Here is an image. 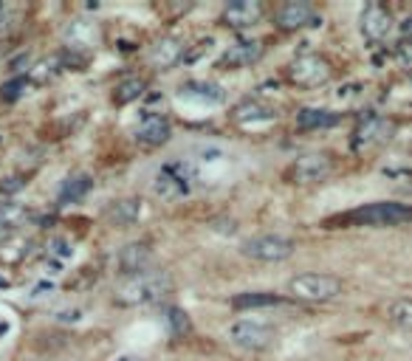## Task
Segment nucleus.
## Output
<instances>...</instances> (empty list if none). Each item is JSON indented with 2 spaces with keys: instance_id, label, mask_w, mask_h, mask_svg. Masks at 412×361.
Instances as JSON below:
<instances>
[{
  "instance_id": "15",
  "label": "nucleus",
  "mask_w": 412,
  "mask_h": 361,
  "mask_svg": "<svg viewBox=\"0 0 412 361\" xmlns=\"http://www.w3.org/2000/svg\"><path fill=\"white\" fill-rule=\"evenodd\" d=\"M314 20V6L305 3V0H291V3H286L280 12H277V23L280 29H302Z\"/></svg>"
},
{
  "instance_id": "3",
  "label": "nucleus",
  "mask_w": 412,
  "mask_h": 361,
  "mask_svg": "<svg viewBox=\"0 0 412 361\" xmlns=\"http://www.w3.org/2000/svg\"><path fill=\"white\" fill-rule=\"evenodd\" d=\"M288 294L305 302H330L341 294V279L330 274H297L288 279Z\"/></svg>"
},
{
  "instance_id": "11",
  "label": "nucleus",
  "mask_w": 412,
  "mask_h": 361,
  "mask_svg": "<svg viewBox=\"0 0 412 361\" xmlns=\"http://www.w3.org/2000/svg\"><path fill=\"white\" fill-rule=\"evenodd\" d=\"M116 263H119V274H124V277L130 279V277H139V274L150 271V265H153V251H150V246H145V243H130V246L122 249V254H119Z\"/></svg>"
},
{
  "instance_id": "17",
  "label": "nucleus",
  "mask_w": 412,
  "mask_h": 361,
  "mask_svg": "<svg viewBox=\"0 0 412 361\" xmlns=\"http://www.w3.org/2000/svg\"><path fill=\"white\" fill-rule=\"evenodd\" d=\"M181 54H184V43L175 40V37H167V40H159L150 48V62L156 68H170V65H175L181 59Z\"/></svg>"
},
{
  "instance_id": "21",
  "label": "nucleus",
  "mask_w": 412,
  "mask_h": 361,
  "mask_svg": "<svg viewBox=\"0 0 412 361\" xmlns=\"http://www.w3.org/2000/svg\"><path fill=\"white\" fill-rule=\"evenodd\" d=\"M274 119V110H268V108H263V105H257V102H246V105H240L237 110H235V121L237 124H243V127H254L257 121H271Z\"/></svg>"
},
{
  "instance_id": "9",
  "label": "nucleus",
  "mask_w": 412,
  "mask_h": 361,
  "mask_svg": "<svg viewBox=\"0 0 412 361\" xmlns=\"http://www.w3.org/2000/svg\"><path fill=\"white\" fill-rule=\"evenodd\" d=\"M392 133H395V124H392L390 119H384V116H370V119H365V121L359 124V130H356V135H353V144H356L359 150L378 147V144H384V141L392 138Z\"/></svg>"
},
{
  "instance_id": "25",
  "label": "nucleus",
  "mask_w": 412,
  "mask_h": 361,
  "mask_svg": "<svg viewBox=\"0 0 412 361\" xmlns=\"http://www.w3.org/2000/svg\"><path fill=\"white\" fill-rule=\"evenodd\" d=\"M235 308H271V305H280V297H274V294H237L232 300Z\"/></svg>"
},
{
  "instance_id": "5",
  "label": "nucleus",
  "mask_w": 412,
  "mask_h": 361,
  "mask_svg": "<svg viewBox=\"0 0 412 361\" xmlns=\"http://www.w3.org/2000/svg\"><path fill=\"white\" fill-rule=\"evenodd\" d=\"M226 339L240 350H265L274 341V327L257 319H235L226 327Z\"/></svg>"
},
{
  "instance_id": "16",
  "label": "nucleus",
  "mask_w": 412,
  "mask_h": 361,
  "mask_svg": "<svg viewBox=\"0 0 412 361\" xmlns=\"http://www.w3.org/2000/svg\"><path fill=\"white\" fill-rule=\"evenodd\" d=\"M26 206L23 203H15V200H9V203H3L0 206V243L3 240H9L17 229H20V223L26 221Z\"/></svg>"
},
{
  "instance_id": "6",
  "label": "nucleus",
  "mask_w": 412,
  "mask_h": 361,
  "mask_svg": "<svg viewBox=\"0 0 412 361\" xmlns=\"http://www.w3.org/2000/svg\"><path fill=\"white\" fill-rule=\"evenodd\" d=\"M243 254L260 263H280L294 254V243L280 235H260L243 243Z\"/></svg>"
},
{
  "instance_id": "4",
  "label": "nucleus",
  "mask_w": 412,
  "mask_h": 361,
  "mask_svg": "<svg viewBox=\"0 0 412 361\" xmlns=\"http://www.w3.org/2000/svg\"><path fill=\"white\" fill-rule=\"evenodd\" d=\"M192 186H195V170L186 161H170L153 178V192L164 200H178L189 195Z\"/></svg>"
},
{
  "instance_id": "1",
  "label": "nucleus",
  "mask_w": 412,
  "mask_h": 361,
  "mask_svg": "<svg viewBox=\"0 0 412 361\" xmlns=\"http://www.w3.org/2000/svg\"><path fill=\"white\" fill-rule=\"evenodd\" d=\"M172 294V279L167 271H145L119 285L116 300L122 305H159Z\"/></svg>"
},
{
  "instance_id": "26",
  "label": "nucleus",
  "mask_w": 412,
  "mask_h": 361,
  "mask_svg": "<svg viewBox=\"0 0 412 361\" xmlns=\"http://www.w3.org/2000/svg\"><path fill=\"white\" fill-rule=\"evenodd\" d=\"M167 325H170V330H172L175 336H184V333L192 330V322H189L186 311H181V308H170V311H167Z\"/></svg>"
},
{
  "instance_id": "13",
  "label": "nucleus",
  "mask_w": 412,
  "mask_h": 361,
  "mask_svg": "<svg viewBox=\"0 0 412 361\" xmlns=\"http://www.w3.org/2000/svg\"><path fill=\"white\" fill-rule=\"evenodd\" d=\"M395 23H392V15L390 9H384L381 3H370L365 12H362V31L370 37V40H387L392 34Z\"/></svg>"
},
{
  "instance_id": "24",
  "label": "nucleus",
  "mask_w": 412,
  "mask_h": 361,
  "mask_svg": "<svg viewBox=\"0 0 412 361\" xmlns=\"http://www.w3.org/2000/svg\"><path fill=\"white\" fill-rule=\"evenodd\" d=\"M387 319H390L395 327L412 330V300H395V302L387 308Z\"/></svg>"
},
{
  "instance_id": "14",
  "label": "nucleus",
  "mask_w": 412,
  "mask_h": 361,
  "mask_svg": "<svg viewBox=\"0 0 412 361\" xmlns=\"http://www.w3.org/2000/svg\"><path fill=\"white\" fill-rule=\"evenodd\" d=\"M263 57V43L257 40H240L235 45H229V51L221 57L223 68H249Z\"/></svg>"
},
{
  "instance_id": "22",
  "label": "nucleus",
  "mask_w": 412,
  "mask_h": 361,
  "mask_svg": "<svg viewBox=\"0 0 412 361\" xmlns=\"http://www.w3.org/2000/svg\"><path fill=\"white\" fill-rule=\"evenodd\" d=\"M91 186H94V178L91 175H74V178H68L65 184H62V189H59V200L62 203H68V200H80V198H85L88 192H91Z\"/></svg>"
},
{
  "instance_id": "20",
  "label": "nucleus",
  "mask_w": 412,
  "mask_h": 361,
  "mask_svg": "<svg viewBox=\"0 0 412 361\" xmlns=\"http://www.w3.org/2000/svg\"><path fill=\"white\" fill-rule=\"evenodd\" d=\"M108 214H110V221L113 223H119V226H130V223H135L139 221V214H142V200H116L110 209H108Z\"/></svg>"
},
{
  "instance_id": "28",
  "label": "nucleus",
  "mask_w": 412,
  "mask_h": 361,
  "mask_svg": "<svg viewBox=\"0 0 412 361\" xmlns=\"http://www.w3.org/2000/svg\"><path fill=\"white\" fill-rule=\"evenodd\" d=\"M15 330V322L9 319V314H0V341H3L6 336H12Z\"/></svg>"
},
{
  "instance_id": "29",
  "label": "nucleus",
  "mask_w": 412,
  "mask_h": 361,
  "mask_svg": "<svg viewBox=\"0 0 412 361\" xmlns=\"http://www.w3.org/2000/svg\"><path fill=\"white\" fill-rule=\"evenodd\" d=\"M110 361H145V358L135 355V353H119V355H113Z\"/></svg>"
},
{
  "instance_id": "19",
  "label": "nucleus",
  "mask_w": 412,
  "mask_h": 361,
  "mask_svg": "<svg viewBox=\"0 0 412 361\" xmlns=\"http://www.w3.org/2000/svg\"><path fill=\"white\" fill-rule=\"evenodd\" d=\"M336 121H339V116L325 108H305L297 113V124L302 130H325V127H333Z\"/></svg>"
},
{
  "instance_id": "10",
  "label": "nucleus",
  "mask_w": 412,
  "mask_h": 361,
  "mask_svg": "<svg viewBox=\"0 0 412 361\" xmlns=\"http://www.w3.org/2000/svg\"><path fill=\"white\" fill-rule=\"evenodd\" d=\"M170 135H172L170 119L159 113H145L139 127H135V141L145 144V147H161L164 141H170Z\"/></svg>"
},
{
  "instance_id": "18",
  "label": "nucleus",
  "mask_w": 412,
  "mask_h": 361,
  "mask_svg": "<svg viewBox=\"0 0 412 361\" xmlns=\"http://www.w3.org/2000/svg\"><path fill=\"white\" fill-rule=\"evenodd\" d=\"M181 99L200 102V105H218V102H223V91L212 82H189L181 88Z\"/></svg>"
},
{
  "instance_id": "8",
  "label": "nucleus",
  "mask_w": 412,
  "mask_h": 361,
  "mask_svg": "<svg viewBox=\"0 0 412 361\" xmlns=\"http://www.w3.org/2000/svg\"><path fill=\"white\" fill-rule=\"evenodd\" d=\"M291 80L297 85H305V88L322 85V82L330 80V62L319 54H305L291 65Z\"/></svg>"
},
{
  "instance_id": "2",
  "label": "nucleus",
  "mask_w": 412,
  "mask_h": 361,
  "mask_svg": "<svg viewBox=\"0 0 412 361\" xmlns=\"http://www.w3.org/2000/svg\"><path fill=\"white\" fill-rule=\"evenodd\" d=\"M412 221V206L406 203H392V200H381V203H370V206H359L341 218L330 221V223H345V226H401Z\"/></svg>"
},
{
  "instance_id": "27",
  "label": "nucleus",
  "mask_w": 412,
  "mask_h": 361,
  "mask_svg": "<svg viewBox=\"0 0 412 361\" xmlns=\"http://www.w3.org/2000/svg\"><path fill=\"white\" fill-rule=\"evenodd\" d=\"M398 62H401V68H406L412 74V37H409V43L398 45Z\"/></svg>"
},
{
  "instance_id": "7",
  "label": "nucleus",
  "mask_w": 412,
  "mask_h": 361,
  "mask_svg": "<svg viewBox=\"0 0 412 361\" xmlns=\"http://www.w3.org/2000/svg\"><path fill=\"white\" fill-rule=\"evenodd\" d=\"M330 172H333V161H330V156H328V153H308V156H302V159H297V161H294V167H291L288 178H291L294 184L308 186V184L325 181Z\"/></svg>"
},
{
  "instance_id": "12",
  "label": "nucleus",
  "mask_w": 412,
  "mask_h": 361,
  "mask_svg": "<svg viewBox=\"0 0 412 361\" xmlns=\"http://www.w3.org/2000/svg\"><path fill=\"white\" fill-rule=\"evenodd\" d=\"M263 3L260 0H237V3H229L226 12H223V23L229 29H251L254 23H260L263 17Z\"/></svg>"
},
{
  "instance_id": "23",
  "label": "nucleus",
  "mask_w": 412,
  "mask_h": 361,
  "mask_svg": "<svg viewBox=\"0 0 412 361\" xmlns=\"http://www.w3.org/2000/svg\"><path fill=\"white\" fill-rule=\"evenodd\" d=\"M142 94H145V80L133 77V80H124L122 85H116V91H113V102H116V105H127V102H135Z\"/></svg>"
}]
</instances>
